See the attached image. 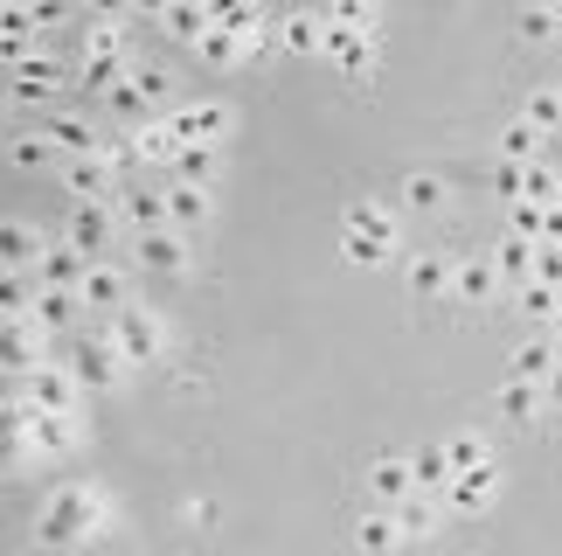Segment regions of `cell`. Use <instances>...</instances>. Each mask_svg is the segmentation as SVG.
I'll return each instance as SVG.
<instances>
[{
    "instance_id": "obj_1",
    "label": "cell",
    "mask_w": 562,
    "mask_h": 556,
    "mask_svg": "<svg viewBox=\"0 0 562 556\" xmlns=\"http://www.w3.org/2000/svg\"><path fill=\"white\" fill-rule=\"evenodd\" d=\"M104 515V494L91 480H70V487H56L49 501H42V515H35V536L42 543H70V536H83Z\"/></svg>"
},
{
    "instance_id": "obj_2",
    "label": "cell",
    "mask_w": 562,
    "mask_h": 556,
    "mask_svg": "<svg viewBox=\"0 0 562 556\" xmlns=\"http://www.w3.org/2000/svg\"><path fill=\"white\" fill-rule=\"evenodd\" d=\"M104 334H112V348H119L125 369H139V362H160V348H167V320H160L154 307H119Z\"/></svg>"
},
{
    "instance_id": "obj_3",
    "label": "cell",
    "mask_w": 562,
    "mask_h": 556,
    "mask_svg": "<svg viewBox=\"0 0 562 556\" xmlns=\"http://www.w3.org/2000/svg\"><path fill=\"white\" fill-rule=\"evenodd\" d=\"M63 70H70V63L49 56V49H8V77H14V98L21 104H49Z\"/></svg>"
},
{
    "instance_id": "obj_4",
    "label": "cell",
    "mask_w": 562,
    "mask_h": 556,
    "mask_svg": "<svg viewBox=\"0 0 562 556\" xmlns=\"http://www.w3.org/2000/svg\"><path fill=\"white\" fill-rule=\"evenodd\" d=\"M112 216H119V202H70V216H63L56 237H70L91 265H104V244H112Z\"/></svg>"
},
{
    "instance_id": "obj_5",
    "label": "cell",
    "mask_w": 562,
    "mask_h": 556,
    "mask_svg": "<svg viewBox=\"0 0 562 556\" xmlns=\"http://www.w3.org/2000/svg\"><path fill=\"white\" fill-rule=\"evenodd\" d=\"M8 390H21V397L35 403V411H56V418H70V411H77V390H83V382H77V369H56V362H42L35 376L8 382Z\"/></svg>"
},
{
    "instance_id": "obj_6",
    "label": "cell",
    "mask_w": 562,
    "mask_h": 556,
    "mask_svg": "<svg viewBox=\"0 0 562 556\" xmlns=\"http://www.w3.org/2000/svg\"><path fill=\"white\" fill-rule=\"evenodd\" d=\"M167 125H175V140H181V146H215V140L229 133V104L194 98V104H175V112H167Z\"/></svg>"
},
{
    "instance_id": "obj_7",
    "label": "cell",
    "mask_w": 562,
    "mask_h": 556,
    "mask_svg": "<svg viewBox=\"0 0 562 556\" xmlns=\"http://www.w3.org/2000/svg\"><path fill=\"white\" fill-rule=\"evenodd\" d=\"M70 355H77V382H83V390H104V382L125 376L112 334H70Z\"/></svg>"
},
{
    "instance_id": "obj_8",
    "label": "cell",
    "mask_w": 562,
    "mask_h": 556,
    "mask_svg": "<svg viewBox=\"0 0 562 556\" xmlns=\"http://www.w3.org/2000/svg\"><path fill=\"white\" fill-rule=\"evenodd\" d=\"M119 223L133 230V244L175 230V216H167V188H125V196H119Z\"/></svg>"
},
{
    "instance_id": "obj_9",
    "label": "cell",
    "mask_w": 562,
    "mask_h": 556,
    "mask_svg": "<svg viewBox=\"0 0 562 556\" xmlns=\"http://www.w3.org/2000/svg\"><path fill=\"white\" fill-rule=\"evenodd\" d=\"M42 341H49V327H35L29 313L8 320V334H0V362H8V382H21V376H35V369H42Z\"/></svg>"
},
{
    "instance_id": "obj_10",
    "label": "cell",
    "mask_w": 562,
    "mask_h": 556,
    "mask_svg": "<svg viewBox=\"0 0 562 556\" xmlns=\"http://www.w3.org/2000/svg\"><path fill=\"white\" fill-rule=\"evenodd\" d=\"M42 251H49V237H42L29 216L0 223V265H8V271H42Z\"/></svg>"
},
{
    "instance_id": "obj_11",
    "label": "cell",
    "mask_w": 562,
    "mask_h": 556,
    "mask_svg": "<svg viewBox=\"0 0 562 556\" xmlns=\"http://www.w3.org/2000/svg\"><path fill=\"white\" fill-rule=\"evenodd\" d=\"M369 487L382 508H396L403 494H417V474H409V453H396V445H382V453L369 459Z\"/></svg>"
},
{
    "instance_id": "obj_12",
    "label": "cell",
    "mask_w": 562,
    "mask_h": 556,
    "mask_svg": "<svg viewBox=\"0 0 562 556\" xmlns=\"http://www.w3.org/2000/svg\"><path fill=\"white\" fill-rule=\"evenodd\" d=\"M493 494H501V466L486 459V466H472V474H459L445 487V508H459V515H486Z\"/></svg>"
},
{
    "instance_id": "obj_13",
    "label": "cell",
    "mask_w": 562,
    "mask_h": 556,
    "mask_svg": "<svg viewBox=\"0 0 562 556\" xmlns=\"http://www.w3.org/2000/svg\"><path fill=\"white\" fill-rule=\"evenodd\" d=\"M133 251H139V265H146V271H167V278L194 271V244H188V230H160V237H139Z\"/></svg>"
},
{
    "instance_id": "obj_14",
    "label": "cell",
    "mask_w": 562,
    "mask_h": 556,
    "mask_svg": "<svg viewBox=\"0 0 562 556\" xmlns=\"http://www.w3.org/2000/svg\"><path fill=\"white\" fill-rule=\"evenodd\" d=\"M396 230L403 216L389 202H348L340 209V237H375V244H396Z\"/></svg>"
},
{
    "instance_id": "obj_15",
    "label": "cell",
    "mask_w": 562,
    "mask_h": 556,
    "mask_svg": "<svg viewBox=\"0 0 562 556\" xmlns=\"http://www.w3.org/2000/svg\"><path fill=\"white\" fill-rule=\"evenodd\" d=\"M327 63H334V70H348V77H369L375 70V35L334 29V21H327Z\"/></svg>"
},
{
    "instance_id": "obj_16",
    "label": "cell",
    "mask_w": 562,
    "mask_h": 556,
    "mask_svg": "<svg viewBox=\"0 0 562 556\" xmlns=\"http://www.w3.org/2000/svg\"><path fill=\"white\" fill-rule=\"evenodd\" d=\"M42 133H49V146H63V154H104V140L91 133V119H77V112H42Z\"/></svg>"
},
{
    "instance_id": "obj_17",
    "label": "cell",
    "mask_w": 562,
    "mask_h": 556,
    "mask_svg": "<svg viewBox=\"0 0 562 556\" xmlns=\"http://www.w3.org/2000/svg\"><path fill=\"white\" fill-rule=\"evenodd\" d=\"M133 160H146V167H175V160H181V140H175V125H167V119H146V125H133Z\"/></svg>"
},
{
    "instance_id": "obj_18",
    "label": "cell",
    "mask_w": 562,
    "mask_h": 556,
    "mask_svg": "<svg viewBox=\"0 0 562 556\" xmlns=\"http://www.w3.org/2000/svg\"><path fill=\"white\" fill-rule=\"evenodd\" d=\"M493 411L514 418V424L542 418V382H528V376H501V390H493Z\"/></svg>"
},
{
    "instance_id": "obj_19",
    "label": "cell",
    "mask_w": 562,
    "mask_h": 556,
    "mask_svg": "<svg viewBox=\"0 0 562 556\" xmlns=\"http://www.w3.org/2000/svg\"><path fill=\"white\" fill-rule=\"evenodd\" d=\"M167 216H175V230H202L215 216V196L209 188H188V181H167Z\"/></svg>"
},
{
    "instance_id": "obj_20",
    "label": "cell",
    "mask_w": 562,
    "mask_h": 556,
    "mask_svg": "<svg viewBox=\"0 0 562 556\" xmlns=\"http://www.w3.org/2000/svg\"><path fill=\"white\" fill-rule=\"evenodd\" d=\"M562 369L555 362V334H528L521 348H514V362H507V376H528V382H549Z\"/></svg>"
},
{
    "instance_id": "obj_21",
    "label": "cell",
    "mask_w": 562,
    "mask_h": 556,
    "mask_svg": "<svg viewBox=\"0 0 562 556\" xmlns=\"http://www.w3.org/2000/svg\"><path fill=\"white\" fill-rule=\"evenodd\" d=\"M83 307H98V313L133 307V299H125V271L119 265H91V278H83Z\"/></svg>"
},
{
    "instance_id": "obj_22",
    "label": "cell",
    "mask_w": 562,
    "mask_h": 556,
    "mask_svg": "<svg viewBox=\"0 0 562 556\" xmlns=\"http://www.w3.org/2000/svg\"><path fill=\"white\" fill-rule=\"evenodd\" d=\"M160 21H167V35H175V42H188V49H202V42H209V29H215V8H194V0H181V8H167Z\"/></svg>"
},
{
    "instance_id": "obj_23",
    "label": "cell",
    "mask_w": 562,
    "mask_h": 556,
    "mask_svg": "<svg viewBox=\"0 0 562 556\" xmlns=\"http://www.w3.org/2000/svg\"><path fill=\"white\" fill-rule=\"evenodd\" d=\"M409 474H417L424 494H445V487H451V453H445V438H438V445H417V453H409Z\"/></svg>"
},
{
    "instance_id": "obj_24",
    "label": "cell",
    "mask_w": 562,
    "mask_h": 556,
    "mask_svg": "<svg viewBox=\"0 0 562 556\" xmlns=\"http://www.w3.org/2000/svg\"><path fill=\"white\" fill-rule=\"evenodd\" d=\"M501 160H514V167H535V160H542V133H535L521 112L501 125Z\"/></svg>"
},
{
    "instance_id": "obj_25",
    "label": "cell",
    "mask_w": 562,
    "mask_h": 556,
    "mask_svg": "<svg viewBox=\"0 0 562 556\" xmlns=\"http://www.w3.org/2000/svg\"><path fill=\"white\" fill-rule=\"evenodd\" d=\"M451 292H459V299H493V292H501V265H493V258H465L459 271H451Z\"/></svg>"
},
{
    "instance_id": "obj_26",
    "label": "cell",
    "mask_w": 562,
    "mask_h": 556,
    "mask_svg": "<svg viewBox=\"0 0 562 556\" xmlns=\"http://www.w3.org/2000/svg\"><path fill=\"white\" fill-rule=\"evenodd\" d=\"M278 42H285V49H306V56H327V14H285Z\"/></svg>"
},
{
    "instance_id": "obj_27",
    "label": "cell",
    "mask_w": 562,
    "mask_h": 556,
    "mask_svg": "<svg viewBox=\"0 0 562 556\" xmlns=\"http://www.w3.org/2000/svg\"><path fill=\"white\" fill-rule=\"evenodd\" d=\"M438 508H445V494H403L396 501V522H403V536H430V529H438Z\"/></svg>"
},
{
    "instance_id": "obj_28",
    "label": "cell",
    "mask_w": 562,
    "mask_h": 556,
    "mask_svg": "<svg viewBox=\"0 0 562 556\" xmlns=\"http://www.w3.org/2000/svg\"><path fill=\"white\" fill-rule=\"evenodd\" d=\"M355 543H361V549H396V543H403L396 508H369V515L355 522Z\"/></svg>"
},
{
    "instance_id": "obj_29",
    "label": "cell",
    "mask_w": 562,
    "mask_h": 556,
    "mask_svg": "<svg viewBox=\"0 0 562 556\" xmlns=\"http://www.w3.org/2000/svg\"><path fill=\"white\" fill-rule=\"evenodd\" d=\"M521 119H528L542 140H549V133H562V91H555V84H542V91H528V98H521Z\"/></svg>"
},
{
    "instance_id": "obj_30",
    "label": "cell",
    "mask_w": 562,
    "mask_h": 556,
    "mask_svg": "<svg viewBox=\"0 0 562 556\" xmlns=\"http://www.w3.org/2000/svg\"><path fill=\"white\" fill-rule=\"evenodd\" d=\"M77 307H83V292L42 286V299H35V313H29V320H35V327H49V334H56V327H70V313H77Z\"/></svg>"
},
{
    "instance_id": "obj_31",
    "label": "cell",
    "mask_w": 562,
    "mask_h": 556,
    "mask_svg": "<svg viewBox=\"0 0 562 556\" xmlns=\"http://www.w3.org/2000/svg\"><path fill=\"white\" fill-rule=\"evenodd\" d=\"M493 265H501V278H535V265H542V244H528V237H507L501 251H493Z\"/></svg>"
},
{
    "instance_id": "obj_32",
    "label": "cell",
    "mask_w": 562,
    "mask_h": 556,
    "mask_svg": "<svg viewBox=\"0 0 562 556\" xmlns=\"http://www.w3.org/2000/svg\"><path fill=\"white\" fill-rule=\"evenodd\" d=\"M167 181H188V188H209L215 181V146H181V160L167 167Z\"/></svg>"
},
{
    "instance_id": "obj_33",
    "label": "cell",
    "mask_w": 562,
    "mask_h": 556,
    "mask_svg": "<svg viewBox=\"0 0 562 556\" xmlns=\"http://www.w3.org/2000/svg\"><path fill=\"white\" fill-rule=\"evenodd\" d=\"M507 237H528V244H549V209L542 202H507Z\"/></svg>"
},
{
    "instance_id": "obj_34",
    "label": "cell",
    "mask_w": 562,
    "mask_h": 556,
    "mask_svg": "<svg viewBox=\"0 0 562 556\" xmlns=\"http://www.w3.org/2000/svg\"><path fill=\"white\" fill-rule=\"evenodd\" d=\"M403 278H409V292H424V299H430V292H451V265L430 258V251H424V258H409Z\"/></svg>"
},
{
    "instance_id": "obj_35",
    "label": "cell",
    "mask_w": 562,
    "mask_h": 556,
    "mask_svg": "<svg viewBox=\"0 0 562 556\" xmlns=\"http://www.w3.org/2000/svg\"><path fill=\"white\" fill-rule=\"evenodd\" d=\"M445 453H451V480H459V474H472V466H486V459H493L480 432H451V438H445Z\"/></svg>"
},
{
    "instance_id": "obj_36",
    "label": "cell",
    "mask_w": 562,
    "mask_h": 556,
    "mask_svg": "<svg viewBox=\"0 0 562 556\" xmlns=\"http://www.w3.org/2000/svg\"><path fill=\"white\" fill-rule=\"evenodd\" d=\"M438 202H445V175H430V167L403 175V209H438Z\"/></svg>"
},
{
    "instance_id": "obj_37",
    "label": "cell",
    "mask_w": 562,
    "mask_h": 556,
    "mask_svg": "<svg viewBox=\"0 0 562 556\" xmlns=\"http://www.w3.org/2000/svg\"><path fill=\"white\" fill-rule=\"evenodd\" d=\"M104 112H119L125 125H139V119H160V112H154V104H146V91H139V84H133V77H125V84H119V91H112V98H104Z\"/></svg>"
},
{
    "instance_id": "obj_38",
    "label": "cell",
    "mask_w": 562,
    "mask_h": 556,
    "mask_svg": "<svg viewBox=\"0 0 562 556\" xmlns=\"http://www.w3.org/2000/svg\"><path fill=\"white\" fill-rule=\"evenodd\" d=\"M83 56H133V49H125V29H119L112 14H104V21H91V29H83Z\"/></svg>"
},
{
    "instance_id": "obj_39",
    "label": "cell",
    "mask_w": 562,
    "mask_h": 556,
    "mask_svg": "<svg viewBox=\"0 0 562 556\" xmlns=\"http://www.w3.org/2000/svg\"><path fill=\"white\" fill-rule=\"evenodd\" d=\"M133 84H139V91H146V104H154V112L167 119V98H175V84H167V70H160V63H133Z\"/></svg>"
},
{
    "instance_id": "obj_40",
    "label": "cell",
    "mask_w": 562,
    "mask_h": 556,
    "mask_svg": "<svg viewBox=\"0 0 562 556\" xmlns=\"http://www.w3.org/2000/svg\"><path fill=\"white\" fill-rule=\"evenodd\" d=\"M8 160L14 167H49V133H14L8 140Z\"/></svg>"
},
{
    "instance_id": "obj_41",
    "label": "cell",
    "mask_w": 562,
    "mask_h": 556,
    "mask_svg": "<svg viewBox=\"0 0 562 556\" xmlns=\"http://www.w3.org/2000/svg\"><path fill=\"white\" fill-rule=\"evenodd\" d=\"M521 307H528V320H555L562 313V292L542 286V278H528V286H521Z\"/></svg>"
},
{
    "instance_id": "obj_42",
    "label": "cell",
    "mask_w": 562,
    "mask_h": 556,
    "mask_svg": "<svg viewBox=\"0 0 562 556\" xmlns=\"http://www.w3.org/2000/svg\"><path fill=\"white\" fill-rule=\"evenodd\" d=\"M528 42H549V35H562V8H521V21H514Z\"/></svg>"
},
{
    "instance_id": "obj_43",
    "label": "cell",
    "mask_w": 562,
    "mask_h": 556,
    "mask_svg": "<svg viewBox=\"0 0 562 556\" xmlns=\"http://www.w3.org/2000/svg\"><path fill=\"white\" fill-rule=\"evenodd\" d=\"M194 56H202V63H215V70H223V63H236V56H250V49H244V42H236L229 29H209V42H202V49H194Z\"/></svg>"
},
{
    "instance_id": "obj_44",
    "label": "cell",
    "mask_w": 562,
    "mask_h": 556,
    "mask_svg": "<svg viewBox=\"0 0 562 556\" xmlns=\"http://www.w3.org/2000/svg\"><path fill=\"white\" fill-rule=\"evenodd\" d=\"M334 29H361V35H375V8L369 0H340V8H327Z\"/></svg>"
},
{
    "instance_id": "obj_45",
    "label": "cell",
    "mask_w": 562,
    "mask_h": 556,
    "mask_svg": "<svg viewBox=\"0 0 562 556\" xmlns=\"http://www.w3.org/2000/svg\"><path fill=\"white\" fill-rule=\"evenodd\" d=\"M493 188H501V202H528V167L501 160V167H493Z\"/></svg>"
},
{
    "instance_id": "obj_46",
    "label": "cell",
    "mask_w": 562,
    "mask_h": 556,
    "mask_svg": "<svg viewBox=\"0 0 562 556\" xmlns=\"http://www.w3.org/2000/svg\"><path fill=\"white\" fill-rule=\"evenodd\" d=\"M340 251H348L355 265H389V251H396V244H375V237H340Z\"/></svg>"
},
{
    "instance_id": "obj_47",
    "label": "cell",
    "mask_w": 562,
    "mask_h": 556,
    "mask_svg": "<svg viewBox=\"0 0 562 556\" xmlns=\"http://www.w3.org/2000/svg\"><path fill=\"white\" fill-rule=\"evenodd\" d=\"M542 411H549V418H562V369L542 382Z\"/></svg>"
},
{
    "instance_id": "obj_48",
    "label": "cell",
    "mask_w": 562,
    "mask_h": 556,
    "mask_svg": "<svg viewBox=\"0 0 562 556\" xmlns=\"http://www.w3.org/2000/svg\"><path fill=\"white\" fill-rule=\"evenodd\" d=\"M549 334H562V313H555V320H549Z\"/></svg>"
}]
</instances>
